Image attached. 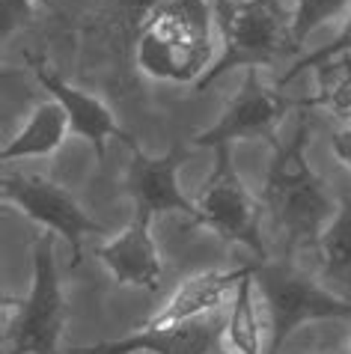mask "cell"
I'll return each mask as SVG.
<instances>
[{
    "mask_svg": "<svg viewBox=\"0 0 351 354\" xmlns=\"http://www.w3.org/2000/svg\"><path fill=\"white\" fill-rule=\"evenodd\" d=\"M227 339V322L218 316L167 324V328H143L129 337L99 342L90 348H69L63 354H209Z\"/></svg>",
    "mask_w": 351,
    "mask_h": 354,
    "instance_id": "11",
    "label": "cell"
},
{
    "mask_svg": "<svg viewBox=\"0 0 351 354\" xmlns=\"http://www.w3.org/2000/svg\"><path fill=\"white\" fill-rule=\"evenodd\" d=\"M33 6H51V0H30Z\"/></svg>",
    "mask_w": 351,
    "mask_h": 354,
    "instance_id": "23",
    "label": "cell"
},
{
    "mask_svg": "<svg viewBox=\"0 0 351 354\" xmlns=\"http://www.w3.org/2000/svg\"><path fill=\"white\" fill-rule=\"evenodd\" d=\"M256 295H259L256 292V268H253L247 277L241 280L236 298L229 304V319H227V346L238 354H268Z\"/></svg>",
    "mask_w": 351,
    "mask_h": 354,
    "instance_id": "15",
    "label": "cell"
},
{
    "mask_svg": "<svg viewBox=\"0 0 351 354\" xmlns=\"http://www.w3.org/2000/svg\"><path fill=\"white\" fill-rule=\"evenodd\" d=\"M197 223L218 232L223 241L247 248L256 262H265V241H262V205L253 200L236 173L229 158V146L214 149V170L197 194Z\"/></svg>",
    "mask_w": 351,
    "mask_h": 354,
    "instance_id": "6",
    "label": "cell"
},
{
    "mask_svg": "<svg viewBox=\"0 0 351 354\" xmlns=\"http://www.w3.org/2000/svg\"><path fill=\"white\" fill-rule=\"evenodd\" d=\"M348 6L351 0H295V6H292V36H295V45L301 48L321 24L343 15Z\"/></svg>",
    "mask_w": 351,
    "mask_h": 354,
    "instance_id": "18",
    "label": "cell"
},
{
    "mask_svg": "<svg viewBox=\"0 0 351 354\" xmlns=\"http://www.w3.org/2000/svg\"><path fill=\"white\" fill-rule=\"evenodd\" d=\"M292 102L280 93V86L262 81L259 68H247V77L241 84L236 98L227 104V111L218 116L211 129L191 137L193 146H232L236 140H271L280 120L286 116Z\"/></svg>",
    "mask_w": 351,
    "mask_h": 354,
    "instance_id": "8",
    "label": "cell"
},
{
    "mask_svg": "<svg viewBox=\"0 0 351 354\" xmlns=\"http://www.w3.org/2000/svg\"><path fill=\"white\" fill-rule=\"evenodd\" d=\"M321 84L310 98H301L298 107H321L336 116H351V63L343 68L339 63L321 66Z\"/></svg>",
    "mask_w": 351,
    "mask_h": 354,
    "instance_id": "17",
    "label": "cell"
},
{
    "mask_svg": "<svg viewBox=\"0 0 351 354\" xmlns=\"http://www.w3.org/2000/svg\"><path fill=\"white\" fill-rule=\"evenodd\" d=\"M256 292L268 316V354H280L286 339L307 322H351V298L325 289L286 262H259Z\"/></svg>",
    "mask_w": 351,
    "mask_h": 354,
    "instance_id": "4",
    "label": "cell"
},
{
    "mask_svg": "<svg viewBox=\"0 0 351 354\" xmlns=\"http://www.w3.org/2000/svg\"><path fill=\"white\" fill-rule=\"evenodd\" d=\"M307 143L310 120L301 116L295 134L271 155L265 185H262V209L271 212L274 223L286 232V241L295 248L319 244L321 232L336 214L325 182L307 158Z\"/></svg>",
    "mask_w": 351,
    "mask_h": 354,
    "instance_id": "2",
    "label": "cell"
},
{
    "mask_svg": "<svg viewBox=\"0 0 351 354\" xmlns=\"http://www.w3.org/2000/svg\"><path fill=\"white\" fill-rule=\"evenodd\" d=\"M214 27L209 0H164L137 27L134 63L152 81L197 86L218 60Z\"/></svg>",
    "mask_w": 351,
    "mask_h": 354,
    "instance_id": "1",
    "label": "cell"
},
{
    "mask_svg": "<svg viewBox=\"0 0 351 354\" xmlns=\"http://www.w3.org/2000/svg\"><path fill=\"white\" fill-rule=\"evenodd\" d=\"M116 3H120V6H122V12L129 15L131 21L140 27V24L146 21V18H149V15L155 12V9H158V6L164 3V0H116Z\"/></svg>",
    "mask_w": 351,
    "mask_h": 354,
    "instance_id": "20",
    "label": "cell"
},
{
    "mask_svg": "<svg viewBox=\"0 0 351 354\" xmlns=\"http://www.w3.org/2000/svg\"><path fill=\"white\" fill-rule=\"evenodd\" d=\"M253 268H256V262H247V265H241V268H229V271L191 274V277H184L179 286L170 292V298L152 313L146 328H167V324L218 316L223 310V304H232L241 280H245Z\"/></svg>",
    "mask_w": 351,
    "mask_h": 354,
    "instance_id": "13",
    "label": "cell"
},
{
    "mask_svg": "<svg viewBox=\"0 0 351 354\" xmlns=\"http://www.w3.org/2000/svg\"><path fill=\"white\" fill-rule=\"evenodd\" d=\"M345 54H351V12L345 18V24H343V30H339L334 39H330V45L325 48H316L313 54H307V57H301V60L289 68V72H283L277 77V86L283 84H289L292 77H298L301 72H307V68H321V66H330V63H339Z\"/></svg>",
    "mask_w": 351,
    "mask_h": 354,
    "instance_id": "19",
    "label": "cell"
},
{
    "mask_svg": "<svg viewBox=\"0 0 351 354\" xmlns=\"http://www.w3.org/2000/svg\"><path fill=\"white\" fill-rule=\"evenodd\" d=\"M330 152L336 155V161L345 167V170H351V122L343 125L339 131H334V137H330Z\"/></svg>",
    "mask_w": 351,
    "mask_h": 354,
    "instance_id": "21",
    "label": "cell"
},
{
    "mask_svg": "<svg viewBox=\"0 0 351 354\" xmlns=\"http://www.w3.org/2000/svg\"><path fill=\"white\" fill-rule=\"evenodd\" d=\"M209 354H238V351H232V348L227 346V339H223V342H220V346H214V348H211Z\"/></svg>",
    "mask_w": 351,
    "mask_h": 354,
    "instance_id": "22",
    "label": "cell"
},
{
    "mask_svg": "<svg viewBox=\"0 0 351 354\" xmlns=\"http://www.w3.org/2000/svg\"><path fill=\"white\" fill-rule=\"evenodd\" d=\"M321 271L330 283L351 289V200H345L330 218L328 230L319 239Z\"/></svg>",
    "mask_w": 351,
    "mask_h": 354,
    "instance_id": "16",
    "label": "cell"
},
{
    "mask_svg": "<svg viewBox=\"0 0 351 354\" xmlns=\"http://www.w3.org/2000/svg\"><path fill=\"white\" fill-rule=\"evenodd\" d=\"M57 235H39L30 253V292L24 295L15 322L3 333L6 354H63L60 337L66 324V295L57 271Z\"/></svg>",
    "mask_w": 351,
    "mask_h": 354,
    "instance_id": "5",
    "label": "cell"
},
{
    "mask_svg": "<svg viewBox=\"0 0 351 354\" xmlns=\"http://www.w3.org/2000/svg\"><path fill=\"white\" fill-rule=\"evenodd\" d=\"M211 6L220 30V54L193 90H206L229 68L274 66L298 51L286 0H211Z\"/></svg>",
    "mask_w": 351,
    "mask_h": 354,
    "instance_id": "3",
    "label": "cell"
},
{
    "mask_svg": "<svg viewBox=\"0 0 351 354\" xmlns=\"http://www.w3.org/2000/svg\"><path fill=\"white\" fill-rule=\"evenodd\" d=\"M152 214L134 209V218L125 223V230L95 248L99 262L125 289L158 292L164 283V265L158 241L152 235Z\"/></svg>",
    "mask_w": 351,
    "mask_h": 354,
    "instance_id": "10",
    "label": "cell"
},
{
    "mask_svg": "<svg viewBox=\"0 0 351 354\" xmlns=\"http://www.w3.org/2000/svg\"><path fill=\"white\" fill-rule=\"evenodd\" d=\"M125 146L131 149L125 191L134 200V209L152 214V218H158V214H184V218L197 221V205L184 196L179 185L182 155H184L182 146H173L167 155H146L134 143V137Z\"/></svg>",
    "mask_w": 351,
    "mask_h": 354,
    "instance_id": "9",
    "label": "cell"
},
{
    "mask_svg": "<svg viewBox=\"0 0 351 354\" xmlns=\"http://www.w3.org/2000/svg\"><path fill=\"white\" fill-rule=\"evenodd\" d=\"M30 68H33L36 84L48 93V98H54V102L66 111L72 134H77L81 140L90 143L99 161H104V152H107V143L111 140H122V143L131 140V134H125L120 129L113 111L102 102V98H95L86 90H77V86L63 81L60 75L51 72V68L42 66L39 60H30Z\"/></svg>",
    "mask_w": 351,
    "mask_h": 354,
    "instance_id": "12",
    "label": "cell"
},
{
    "mask_svg": "<svg viewBox=\"0 0 351 354\" xmlns=\"http://www.w3.org/2000/svg\"><path fill=\"white\" fill-rule=\"evenodd\" d=\"M69 134H72V125H69L66 111L54 102V98H45V102H39L30 111V116L24 120L21 129L6 140L0 158L6 164L9 161L48 158V155H54L66 143Z\"/></svg>",
    "mask_w": 351,
    "mask_h": 354,
    "instance_id": "14",
    "label": "cell"
},
{
    "mask_svg": "<svg viewBox=\"0 0 351 354\" xmlns=\"http://www.w3.org/2000/svg\"><path fill=\"white\" fill-rule=\"evenodd\" d=\"M0 194L9 205H15L24 218L39 223L45 232H54L63 239L72 250V265L84 257V241L90 235H107L102 223H95L75 196L60 188L57 182L45 176H27V173H3L0 179Z\"/></svg>",
    "mask_w": 351,
    "mask_h": 354,
    "instance_id": "7",
    "label": "cell"
}]
</instances>
